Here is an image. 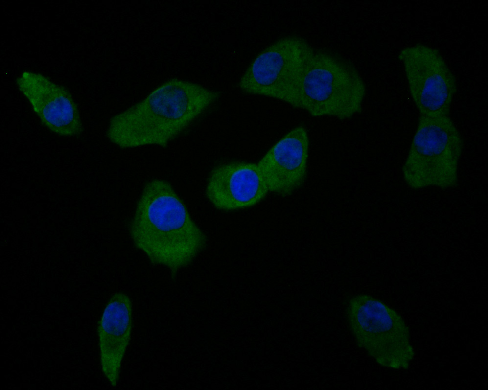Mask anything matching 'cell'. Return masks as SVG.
<instances>
[{
	"instance_id": "6",
	"label": "cell",
	"mask_w": 488,
	"mask_h": 390,
	"mask_svg": "<svg viewBox=\"0 0 488 390\" xmlns=\"http://www.w3.org/2000/svg\"><path fill=\"white\" fill-rule=\"evenodd\" d=\"M315 51L304 39L278 40L254 59L241 77L245 93L277 99L296 107L302 83Z\"/></svg>"
},
{
	"instance_id": "9",
	"label": "cell",
	"mask_w": 488,
	"mask_h": 390,
	"mask_svg": "<svg viewBox=\"0 0 488 390\" xmlns=\"http://www.w3.org/2000/svg\"><path fill=\"white\" fill-rule=\"evenodd\" d=\"M309 147L307 130L299 126L265 153L257 164L269 192L285 197L303 185L307 174Z\"/></svg>"
},
{
	"instance_id": "1",
	"label": "cell",
	"mask_w": 488,
	"mask_h": 390,
	"mask_svg": "<svg viewBox=\"0 0 488 390\" xmlns=\"http://www.w3.org/2000/svg\"><path fill=\"white\" fill-rule=\"evenodd\" d=\"M135 246L154 265L166 267L175 277L206 247L207 236L166 180L144 185L129 225Z\"/></svg>"
},
{
	"instance_id": "5",
	"label": "cell",
	"mask_w": 488,
	"mask_h": 390,
	"mask_svg": "<svg viewBox=\"0 0 488 390\" xmlns=\"http://www.w3.org/2000/svg\"><path fill=\"white\" fill-rule=\"evenodd\" d=\"M346 314L357 345L382 367L408 369L414 356L409 330L402 317L367 294L352 297Z\"/></svg>"
},
{
	"instance_id": "11",
	"label": "cell",
	"mask_w": 488,
	"mask_h": 390,
	"mask_svg": "<svg viewBox=\"0 0 488 390\" xmlns=\"http://www.w3.org/2000/svg\"><path fill=\"white\" fill-rule=\"evenodd\" d=\"M132 328V305L123 292L115 293L106 304L97 327L102 371L113 387L119 379L121 366Z\"/></svg>"
},
{
	"instance_id": "4",
	"label": "cell",
	"mask_w": 488,
	"mask_h": 390,
	"mask_svg": "<svg viewBox=\"0 0 488 390\" xmlns=\"http://www.w3.org/2000/svg\"><path fill=\"white\" fill-rule=\"evenodd\" d=\"M463 142L449 116L420 115L402 166L406 184L413 189L458 184V167Z\"/></svg>"
},
{
	"instance_id": "7",
	"label": "cell",
	"mask_w": 488,
	"mask_h": 390,
	"mask_svg": "<svg viewBox=\"0 0 488 390\" xmlns=\"http://www.w3.org/2000/svg\"><path fill=\"white\" fill-rule=\"evenodd\" d=\"M399 59L403 64L409 91L420 115L449 116L457 83L439 52L418 44L401 50Z\"/></svg>"
},
{
	"instance_id": "3",
	"label": "cell",
	"mask_w": 488,
	"mask_h": 390,
	"mask_svg": "<svg viewBox=\"0 0 488 390\" xmlns=\"http://www.w3.org/2000/svg\"><path fill=\"white\" fill-rule=\"evenodd\" d=\"M365 94V84L353 65L336 55L315 52L295 108L313 116L346 120L361 112Z\"/></svg>"
},
{
	"instance_id": "10",
	"label": "cell",
	"mask_w": 488,
	"mask_h": 390,
	"mask_svg": "<svg viewBox=\"0 0 488 390\" xmlns=\"http://www.w3.org/2000/svg\"><path fill=\"white\" fill-rule=\"evenodd\" d=\"M269 192L257 164L233 161L219 165L210 172L205 193L219 210L231 211L252 206Z\"/></svg>"
},
{
	"instance_id": "8",
	"label": "cell",
	"mask_w": 488,
	"mask_h": 390,
	"mask_svg": "<svg viewBox=\"0 0 488 390\" xmlns=\"http://www.w3.org/2000/svg\"><path fill=\"white\" fill-rule=\"evenodd\" d=\"M16 83L42 122L63 136H77L83 131L79 112L70 92L38 73L24 71Z\"/></svg>"
},
{
	"instance_id": "2",
	"label": "cell",
	"mask_w": 488,
	"mask_h": 390,
	"mask_svg": "<svg viewBox=\"0 0 488 390\" xmlns=\"http://www.w3.org/2000/svg\"><path fill=\"white\" fill-rule=\"evenodd\" d=\"M200 84L171 79L110 119L106 135L121 148L166 147L220 97Z\"/></svg>"
}]
</instances>
